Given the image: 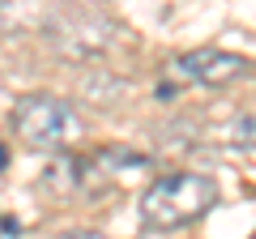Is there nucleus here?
Instances as JSON below:
<instances>
[{"label": "nucleus", "mask_w": 256, "mask_h": 239, "mask_svg": "<svg viewBox=\"0 0 256 239\" xmlns=\"http://www.w3.org/2000/svg\"><path fill=\"white\" fill-rule=\"evenodd\" d=\"M214 201H218V184L210 175H192V171L162 175L141 196V222L154 230H180L188 222L205 218Z\"/></svg>", "instance_id": "nucleus-1"}, {"label": "nucleus", "mask_w": 256, "mask_h": 239, "mask_svg": "<svg viewBox=\"0 0 256 239\" xmlns=\"http://www.w3.org/2000/svg\"><path fill=\"white\" fill-rule=\"evenodd\" d=\"M13 132L26 141L30 150H43V154H60L82 137V120L68 102L52 98V94H26V98L13 107Z\"/></svg>", "instance_id": "nucleus-2"}, {"label": "nucleus", "mask_w": 256, "mask_h": 239, "mask_svg": "<svg viewBox=\"0 0 256 239\" xmlns=\"http://www.w3.org/2000/svg\"><path fill=\"white\" fill-rule=\"evenodd\" d=\"M47 38H52V47L60 56H68V60H98L111 47V22L73 13V18L52 22V26H47Z\"/></svg>", "instance_id": "nucleus-3"}, {"label": "nucleus", "mask_w": 256, "mask_h": 239, "mask_svg": "<svg viewBox=\"0 0 256 239\" xmlns=\"http://www.w3.org/2000/svg\"><path fill=\"white\" fill-rule=\"evenodd\" d=\"M248 60L235 52H218V47H196V52H184L175 60V73L192 86H230L239 77H248Z\"/></svg>", "instance_id": "nucleus-4"}, {"label": "nucleus", "mask_w": 256, "mask_h": 239, "mask_svg": "<svg viewBox=\"0 0 256 239\" xmlns=\"http://www.w3.org/2000/svg\"><path fill=\"white\" fill-rule=\"evenodd\" d=\"M230 141H235L239 150H256V116L239 120L235 128H230Z\"/></svg>", "instance_id": "nucleus-5"}, {"label": "nucleus", "mask_w": 256, "mask_h": 239, "mask_svg": "<svg viewBox=\"0 0 256 239\" xmlns=\"http://www.w3.org/2000/svg\"><path fill=\"white\" fill-rule=\"evenodd\" d=\"M56 239H102V235H94V230H73V235H56Z\"/></svg>", "instance_id": "nucleus-6"}, {"label": "nucleus", "mask_w": 256, "mask_h": 239, "mask_svg": "<svg viewBox=\"0 0 256 239\" xmlns=\"http://www.w3.org/2000/svg\"><path fill=\"white\" fill-rule=\"evenodd\" d=\"M4 162H9V150H4V146H0V166H4Z\"/></svg>", "instance_id": "nucleus-7"}]
</instances>
